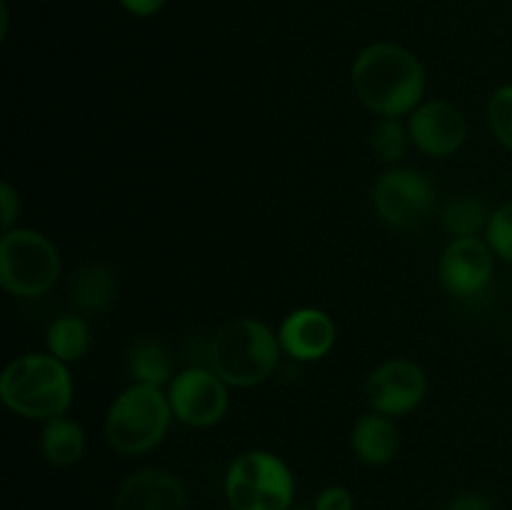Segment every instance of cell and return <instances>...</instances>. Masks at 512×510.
I'll use <instances>...</instances> for the list:
<instances>
[{
	"label": "cell",
	"instance_id": "d6986e66",
	"mask_svg": "<svg viewBox=\"0 0 512 510\" xmlns=\"http://www.w3.org/2000/svg\"><path fill=\"white\" fill-rule=\"evenodd\" d=\"M490 215L493 213H490L483 200L460 198L443 208V225L455 238H478L480 230L488 228Z\"/></svg>",
	"mask_w": 512,
	"mask_h": 510
},
{
	"label": "cell",
	"instance_id": "7402d4cb",
	"mask_svg": "<svg viewBox=\"0 0 512 510\" xmlns=\"http://www.w3.org/2000/svg\"><path fill=\"white\" fill-rule=\"evenodd\" d=\"M485 233H488V245L493 253L512 263V203H505L490 215Z\"/></svg>",
	"mask_w": 512,
	"mask_h": 510
},
{
	"label": "cell",
	"instance_id": "277c9868",
	"mask_svg": "<svg viewBox=\"0 0 512 510\" xmlns=\"http://www.w3.org/2000/svg\"><path fill=\"white\" fill-rule=\"evenodd\" d=\"M170 398L155 385L133 383L125 388L105 415V438L118 453L140 455L165 438L173 420Z\"/></svg>",
	"mask_w": 512,
	"mask_h": 510
},
{
	"label": "cell",
	"instance_id": "30bf717a",
	"mask_svg": "<svg viewBox=\"0 0 512 510\" xmlns=\"http://www.w3.org/2000/svg\"><path fill=\"white\" fill-rule=\"evenodd\" d=\"M408 135L415 148L430 158H448L468 140V120L455 105L445 100L420 103L410 113Z\"/></svg>",
	"mask_w": 512,
	"mask_h": 510
},
{
	"label": "cell",
	"instance_id": "e0dca14e",
	"mask_svg": "<svg viewBox=\"0 0 512 510\" xmlns=\"http://www.w3.org/2000/svg\"><path fill=\"white\" fill-rule=\"evenodd\" d=\"M128 370L135 383L155 385V388L175 378L173 355L163 343H155V340H140L130 348Z\"/></svg>",
	"mask_w": 512,
	"mask_h": 510
},
{
	"label": "cell",
	"instance_id": "9c48e42d",
	"mask_svg": "<svg viewBox=\"0 0 512 510\" xmlns=\"http://www.w3.org/2000/svg\"><path fill=\"white\" fill-rule=\"evenodd\" d=\"M428 390L423 368L410 360H388L378 365L365 380V400L375 413L388 418L410 413L418 408Z\"/></svg>",
	"mask_w": 512,
	"mask_h": 510
},
{
	"label": "cell",
	"instance_id": "5b68a950",
	"mask_svg": "<svg viewBox=\"0 0 512 510\" xmlns=\"http://www.w3.org/2000/svg\"><path fill=\"white\" fill-rule=\"evenodd\" d=\"M60 275V255L43 233L30 228L5 230L0 238V283L10 295L38 298Z\"/></svg>",
	"mask_w": 512,
	"mask_h": 510
},
{
	"label": "cell",
	"instance_id": "2e32d148",
	"mask_svg": "<svg viewBox=\"0 0 512 510\" xmlns=\"http://www.w3.org/2000/svg\"><path fill=\"white\" fill-rule=\"evenodd\" d=\"M40 450L45 460L58 468L73 465L85 453V430L75 420L58 415L53 420H45L43 435H40Z\"/></svg>",
	"mask_w": 512,
	"mask_h": 510
},
{
	"label": "cell",
	"instance_id": "8fae6325",
	"mask_svg": "<svg viewBox=\"0 0 512 510\" xmlns=\"http://www.w3.org/2000/svg\"><path fill=\"white\" fill-rule=\"evenodd\" d=\"M493 248L480 238H455L440 255L438 275L445 290L458 298H473L493 278Z\"/></svg>",
	"mask_w": 512,
	"mask_h": 510
},
{
	"label": "cell",
	"instance_id": "9a60e30c",
	"mask_svg": "<svg viewBox=\"0 0 512 510\" xmlns=\"http://www.w3.org/2000/svg\"><path fill=\"white\" fill-rule=\"evenodd\" d=\"M118 295V280L108 265H85L75 273L73 285H70V300L75 310L83 313H105L115 303Z\"/></svg>",
	"mask_w": 512,
	"mask_h": 510
},
{
	"label": "cell",
	"instance_id": "484cf974",
	"mask_svg": "<svg viewBox=\"0 0 512 510\" xmlns=\"http://www.w3.org/2000/svg\"><path fill=\"white\" fill-rule=\"evenodd\" d=\"M448 510H493L488 498L483 495H475V493H465L460 498H455L453 503L448 505Z\"/></svg>",
	"mask_w": 512,
	"mask_h": 510
},
{
	"label": "cell",
	"instance_id": "4316f807",
	"mask_svg": "<svg viewBox=\"0 0 512 510\" xmlns=\"http://www.w3.org/2000/svg\"><path fill=\"white\" fill-rule=\"evenodd\" d=\"M300 510H308V508H300Z\"/></svg>",
	"mask_w": 512,
	"mask_h": 510
},
{
	"label": "cell",
	"instance_id": "4fadbf2b",
	"mask_svg": "<svg viewBox=\"0 0 512 510\" xmlns=\"http://www.w3.org/2000/svg\"><path fill=\"white\" fill-rule=\"evenodd\" d=\"M113 510H188V495L173 473L148 468L125 478Z\"/></svg>",
	"mask_w": 512,
	"mask_h": 510
},
{
	"label": "cell",
	"instance_id": "603a6c76",
	"mask_svg": "<svg viewBox=\"0 0 512 510\" xmlns=\"http://www.w3.org/2000/svg\"><path fill=\"white\" fill-rule=\"evenodd\" d=\"M20 215V195L10 183L0 185V225L3 230H13V223Z\"/></svg>",
	"mask_w": 512,
	"mask_h": 510
},
{
	"label": "cell",
	"instance_id": "7c38bea8",
	"mask_svg": "<svg viewBox=\"0 0 512 510\" xmlns=\"http://www.w3.org/2000/svg\"><path fill=\"white\" fill-rule=\"evenodd\" d=\"M278 338L290 358L300 363H313L333 350L335 323L325 310L298 308L283 320Z\"/></svg>",
	"mask_w": 512,
	"mask_h": 510
},
{
	"label": "cell",
	"instance_id": "6da1fadb",
	"mask_svg": "<svg viewBox=\"0 0 512 510\" xmlns=\"http://www.w3.org/2000/svg\"><path fill=\"white\" fill-rule=\"evenodd\" d=\"M355 95L380 118H400L413 113L425 95V68L408 48L395 43H375L355 58Z\"/></svg>",
	"mask_w": 512,
	"mask_h": 510
},
{
	"label": "cell",
	"instance_id": "52a82bcc",
	"mask_svg": "<svg viewBox=\"0 0 512 510\" xmlns=\"http://www.w3.org/2000/svg\"><path fill=\"white\" fill-rule=\"evenodd\" d=\"M435 205V188L413 168H393L373 185V208L388 225L413 230L428 220Z\"/></svg>",
	"mask_w": 512,
	"mask_h": 510
},
{
	"label": "cell",
	"instance_id": "5bb4252c",
	"mask_svg": "<svg viewBox=\"0 0 512 510\" xmlns=\"http://www.w3.org/2000/svg\"><path fill=\"white\" fill-rule=\"evenodd\" d=\"M353 450L363 463L385 465L398 455L400 433L393 420L383 413L360 415L353 428Z\"/></svg>",
	"mask_w": 512,
	"mask_h": 510
},
{
	"label": "cell",
	"instance_id": "ffe728a7",
	"mask_svg": "<svg viewBox=\"0 0 512 510\" xmlns=\"http://www.w3.org/2000/svg\"><path fill=\"white\" fill-rule=\"evenodd\" d=\"M408 128L400 123V118H380L370 133V148L380 163H398L408 148Z\"/></svg>",
	"mask_w": 512,
	"mask_h": 510
},
{
	"label": "cell",
	"instance_id": "ba28073f",
	"mask_svg": "<svg viewBox=\"0 0 512 510\" xmlns=\"http://www.w3.org/2000/svg\"><path fill=\"white\" fill-rule=\"evenodd\" d=\"M170 408L180 423L190 428H210L228 413V383L213 370L188 368L170 380Z\"/></svg>",
	"mask_w": 512,
	"mask_h": 510
},
{
	"label": "cell",
	"instance_id": "ac0fdd59",
	"mask_svg": "<svg viewBox=\"0 0 512 510\" xmlns=\"http://www.w3.org/2000/svg\"><path fill=\"white\" fill-rule=\"evenodd\" d=\"M90 348V328L80 315H60L48 328V350L63 363L78 360Z\"/></svg>",
	"mask_w": 512,
	"mask_h": 510
},
{
	"label": "cell",
	"instance_id": "d4e9b609",
	"mask_svg": "<svg viewBox=\"0 0 512 510\" xmlns=\"http://www.w3.org/2000/svg\"><path fill=\"white\" fill-rule=\"evenodd\" d=\"M168 3V0H120V5H123L128 13L133 15H140V18H148V15H155L158 13L163 5Z\"/></svg>",
	"mask_w": 512,
	"mask_h": 510
},
{
	"label": "cell",
	"instance_id": "44dd1931",
	"mask_svg": "<svg viewBox=\"0 0 512 510\" xmlns=\"http://www.w3.org/2000/svg\"><path fill=\"white\" fill-rule=\"evenodd\" d=\"M488 120L495 138L512 150V85H503L488 103Z\"/></svg>",
	"mask_w": 512,
	"mask_h": 510
},
{
	"label": "cell",
	"instance_id": "8992f818",
	"mask_svg": "<svg viewBox=\"0 0 512 510\" xmlns=\"http://www.w3.org/2000/svg\"><path fill=\"white\" fill-rule=\"evenodd\" d=\"M225 495L233 510H288L295 495L293 473L278 455L250 450L228 468Z\"/></svg>",
	"mask_w": 512,
	"mask_h": 510
},
{
	"label": "cell",
	"instance_id": "3957f363",
	"mask_svg": "<svg viewBox=\"0 0 512 510\" xmlns=\"http://www.w3.org/2000/svg\"><path fill=\"white\" fill-rule=\"evenodd\" d=\"M278 333L255 318L223 325L210 343V370L235 388H253L273 375L280 360Z\"/></svg>",
	"mask_w": 512,
	"mask_h": 510
},
{
	"label": "cell",
	"instance_id": "cb8c5ba5",
	"mask_svg": "<svg viewBox=\"0 0 512 510\" xmlns=\"http://www.w3.org/2000/svg\"><path fill=\"white\" fill-rule=\"evenodd\" d=\"M315 510H353V493L340 485H330L318 495Z\"/></svg>",
	"mask_w": 512,
	"mask_h": 510
},
{
	"label": "cell",
	"instance_id": "7a4b0ae2",
	"mask_svg": "<svg viewBox=\"0 0 512 510\" xmlns=\"http://www.w3.org/2000/svg\"><path fill=\"white\" fill-rule=\"evenodd\" d=\"M0 398L23 418L53 420L73 403V378L55 355H20L0 375Z\"/></svg>",
	"mask_w": 512,
	"mask_h": 510
}]
</instances>
